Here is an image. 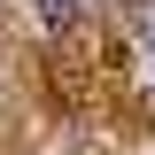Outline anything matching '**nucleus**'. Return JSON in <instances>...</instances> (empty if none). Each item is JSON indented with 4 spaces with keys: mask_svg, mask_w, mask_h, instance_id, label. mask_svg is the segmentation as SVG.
<instances>
[{
    "mask_svg": "<svg viewBox=\"0 0 155 155\" xmlns=\"http://www.w3.org/2000/svg\"><path fill=\"white\" fill-rule=\"evenodd\" d=\"M78 8H85V0H39V16H47V23H70Z\"/></svg>",
    "mask_w": 155,
    "mask_h": 155,
    "instance_id": "obj_1",
    "label": "nucleus"
}]
</instances>
